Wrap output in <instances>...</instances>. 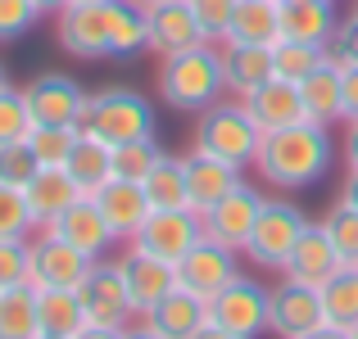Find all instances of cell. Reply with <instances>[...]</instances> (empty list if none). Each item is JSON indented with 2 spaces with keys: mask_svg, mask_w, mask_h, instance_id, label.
Returning a JSON list of instances; mask_svg holds the SVG:
<instances>
[{
  "mask_svg": "<svg viewBox=\"0 0 358 339\" xmlns=\"http://www.w3.org/2000/svg\"><path fill=\"white\" fill-rule=\"evenodd\" d=\"M55 36L73 59H131L150 50L145 9L136 0H100V5H64L55 14Z\"/></svg>",
  "mask_w": 358,
  "mask_h": 339,
  "instance_id": "1",
  "label": "cell"
},
{
  "mask_svg": "<svg viewBox=\"0 0 358 339\" xmlns=\"http://www.w3.org/2000/svg\"><path fill=\"white\" fill-rule=\"evenodd\" d=\"M336 158V140L322 122H290L281 131H263L259 158H254V172L263 176L277 190H308L331 172Z\"/></svg>",
  "mask_w": 358,
  "mask_h": 339,
  "instance_id": "2",
  "label": "cell"
},
{
  "mask_svg": "<svg viewBox=\"0 0 358 339\" xmlns=\"http://www.w3.org/2000/svg\"><path fill=\"white\" fill-rule=\"evenodd\" d=\"M155 86H159V100L173 113H204L209 105H218L222 91H227L222 50L213 41H200L191 50L164 54L159 73H155Z\"/></svg>",
  "mask_w": 358,
  "mask_h": 339,
  "instance_id": "3",
  "label": "cell"
},
{
  "mask_svg": "<svg viewBox=\"0 0 358 339\" xmlns=\"http://www.w3.org/2000/svg\"><path fill=\"white\" fill-rule=\"evenodd\" d=\"M263 145V131L254 127V118L245 113L241 100H218L204 113H195V131H191V149L209 158H222L231 167H254Z\"/></svg>",
  "mask_w": 358,
  "mask_h": 339,
  "instance_id": "4",
  "label": "cell"
},
{
  "mask_svg": "<svg viewBox=\"0 0 358 339\" xmlns=\"http://www.w3.org/2000/svg\"><path fill=\"white\" fill-rule=\"evenodd\" d=\"M82 127H87L91 136L109 140V145L145 140V136H155V105H150L141 91H131V86H105V91H91Z\"/></svg>",
  "mask_w": 358,
  "mask_h": 339,
  "instance_id": "5",
  "label": "cell"
},
{
  "mask_svg": "<svg viewBox=\"0 0 358 339\" xmlns=\"http://www.w3.org/2000/svg\"><path fill=\"white\" fill-rule=\"evenodd\" d=\"M308 213L299 209V204L281 199V195H272V199H263L259 209V222H254V235L250 244H245V258L254 262V267H277L290 258V249L299 244V235L308 231Z\"/></svg>",
  "mask_w": 358,
  "mask_h": 339,
  "instance_id": "6",
  "label": "cell"
},
{
  "mask_svg": "<svg viewBox=\"0 0 358 339\" xmlns=\"http://www.w3.org/2000/svg\"><path fill=\"white\" fill-rule=\"evenodd\" d=\"M82 308H87V326H109V331H127L136 317V303L127 294V280H122L118 258H96L87 271V280L78 285Z\"/></svg>",
  "mask_w": 358,
  "mask_h": 339,
  "instance_id": "7",
  "label": "cell"
},
{
  "mask_svg": "<svg viewBox=\"0 0 358 339\" xmlns=\"http://www.w3.org/2000/svg\"><path fill=\"white\" fill-rule=\"evenodd\" d=\"M268 303H272L268 285H259L254 276H236L227 289H218L209 299V322H218L222 331L241 339H259L268 331Z\"/></svg>",
  "mask_w": 358,
  "mask_h": 339,
  "instance_id": "8",
  "label": "cell"
},
{
  "mask_svg": "<svg viewBox=\"0 0 358 339\" xmlns=\"http://www.w3.org/2000/svg\"><path fill=\"white\" fill-rule=\"evenodd\" d=\"M91 262L82 249H73L64 235H55L50 226L32 235V289H78L87 280Z\"/></svg>",
  "mask_w": 358,
  "mask_h": 339,
  "instance_id": "9",
  "label": "cell"
},
{
  "mask_svg": "<svg viewBox=\"0 0 358 339\" xmlns=\"http://www.w3.org/2000/svg\"><path fill=\"white\" fill-rule=\"evenodd\" d=\"M23 96H27V109H32V122L82 127L91 91H82V82L69 77V73H41V77H32L23 86Z\"/></svg>",
  "mask_w": 358,
  "mask_h": 339,
  "instance_id": "10",
  "label": "cell"
},
{
  "mask_svg": "<svg viewBox=\"0 0 358 339\" xmlns=\"http://www.w3.org/2000/svg\"><path fill=\"white\" fill-rule=\"evenodd\" d=\"M200 240H204V218L195 209H150L145 226L136 231L131 244H141V249L159 253L168 262H182Z\"/></svg>",
  "mask_w": 358,
  "mask_h": 339,
  "instance_id": "11",
  "label": "cell"
},
{
  "mask_svg": "<svg viewBox=\"0 0 358 339\" xmlns=\"http://www.w3.org/2000/svg\"><path fill=\"white\" fill-rule=\"evenodd\" d=\"M241 249H231V244H218L204 235L200 244H195L191 253H186L182 262H177V285L195 289L200 299H213L218 289H227L231 280L241 276Z\"/></svg>",
  "mask_w": 358,
  "mask_h": 339,
  "instance_id": "12",
  "label": "cell"
},
{
  "mask_svg": "<svg viewBox=\"0 0 358 339\" xmlns=\"http://www.w3.org/2000/svg\"><path fill=\"white\" fill-rule=\"evenodd\" d=\"M118 267H122V280H127L131 303H136V317H145L159 299L177 289V262L159 258V253L141 249V244H127V253L118 258Z\"/></svg>",
  "mask_w": 358,
  "mask_h": 339,
  "instance_id": "13",
  "label": "cell"
},
{
  "mask_svg": "<svg viewBox=\"0 0 358 339\" xmlns=\"http://www.w3.org/2000/svg\"><path fill=\"white\" fill-rule=\"evenodd\" d=\"M317 326H327L322 289L281 280V285L272 289V303H268V331L281 335V339H299V335L317 331Z\"/></svg>",
  "mask_w": 358,
  "mask_h": 339,
  "instance_id": "14",
  "label": "cell"
},
{
  "mask_svg": "<svg viewBox=\"0 0 358 339\" xmlns=\"http://www.w3.org/2000/svg\"><path fill=\"white\" fill-rule=\"evenodd\" d=\"M263 199H268V195H259L254 186H236L227 199H218L209 213H204V235L245 253V244H250V235H254V222H259Z\"/></svg>",
  "mask_w": 358,
  "mask_h": 339,
  "instance_id": "15",
  "label": "cell"
},
{
  "mask_svg": "<svg viewBox=\"0 0 358 339\" xmlns=\"http://www.w3.org/2000/svg\"><path fill=\"white\" fill-rule=\"evenodd\" d=\"M341 267H350V262H345L341 253H336V244L327 240L322 222H313L304 235H299V244L290 249V258L281 262V276L295 280V285H313V289H322Z\"/></svg>",
  "mask_w": 358,
  "mask_h": 339,
  "instance_id": "16",
  "label": "cell"
},
{
  "mask_svg": "<svg viewBox=\"0 0 358 339\" xmlns=\"http://www.w3.org/2000/svg\"><path fill=\"white\" fill-rule=\"evenodd\" d=\"M236 186H245V167H231V163H222V158L200 154V149L186 154V204H191L200 218L218 199H227Z\"/></svg>",
  "mask_w": 358,
  "mask_h": 339,
  "instance_id": "17",
  "label": "cell"
},
{
  "mask_svg": "<svg viewBox=\"0 0 358 339\" xmlns=\"http://www.w3.org/2000/svg\"><path fill=\"white\" fill-rule=\"evenodd\" d=\"M96 204H100V213H105V222H109V231H114L118 244H131V240H136V231L150 218L145 186H141V181H122V176H114V181L100 186Z\"/></svg>",
  "mask_w": 358,
  "mask_h": 339,
  "instance_id": "18",
  "label": "cell"
},
{
  "mask_svg": "<svg viewBox=\"0 0 358 339\" xmlns=\"http://www.w3.org/2000/svg\"><path fill=\"white\" fill-rule=\"evenodd\" d=\"M145 27H150V50L164 59V54L191 50V45L204 41L200 23H195L191 5L186 0H168V5H150L145 9Z\"/></svg>",
  "mask_w": 358,
  "mask_h": 339,
  "instance_id": "19",
  "label": "cell"
},
{
  "mask_svg": "<svg viewBox=\"0 0 358 339\" xmlns=\"http://www.w3.org/2000/svg\"><path fill=\"white\" fill-rule=\"evenodd\" d=\"M50 231L64 235V240H69L73 249H82L87 258H105L109 244H118L114 231H109V222H105V213H100V204H96V195H82L59 222H50Z\"/></svg>",
  "mask_w": 358,
  "mask_h": 339,
  "instance_id": "20",
  "label": "cell"
},
{
  "mask_svg": "<svg viewBox=\"0 0 358 339\" xmlns=\"http://www.w3.org/2000/svg\"><path fill=\"white\" fill-rule=\"evenodd\" d=\"M241 105H245V113L254 118V127H259V131H281V127H290V122H304L299 86H295V82H286V77L263 82V86L250 91Z\"/></svg>",
  "mask_w": 358,
  "mask_h": 339,
  "instance_id": "21",
  "label": "cell"
},
{
  "mask_svg": "<svg viewBox=\"0 0 358 339\" xmlns=\"http://www.w3.org/2000/svg\"><path fill=\"white\" fill-rule=\"evenodd\" d=\"M141 322L155 326L164 339H191L204 322H209V299H200L195 289L177 285L173 294H164L145 317H141Z\"/></svg>",
  "mask_w": 358,
  "mask_h": 339,
  "instance_id": "22",
  "label": "cell"
},
{
  "mask_svg": "<svg viewBox=\"0 0 358 339\" xmlns=\"http://www.w3.org/2000/svg\"><path fill=\"white\" fill-rule=\"evenodd\" d=\"M23 199H27V209H32L36 226H50L82 199V186L69 176V167H41V172L23 186Z\"/></svg>",
  "mask_w": 358,
  "mask_h": 339,
  "instance_id": "23",
  "label": "cell"
},
{
  "mask_svg": "<svg viewBox=\"0 0 358 339\" xmlns=\"http://www.w3.org/2000/svg\"><path fill=\"white\" fill-rule=\"evenodd\" d=\"M222 77H227V91L236 100H245L250 91H259L263 82L277 77L272 68V45H245V41H222Z\"/></svg>",
  "mask_w": 358,
  "mask_h": 339,
  "instance_id": "24",
  "label": "cell"
},
{
  "mask_svg": "<svg viewBox=\"0 0 358 339\" xmlns=\"http://www.w3.org/2000/svg\"><path fill=\"white\" fill-rule=\"evenodd\" d=\"M336 23H341L336 5H322V0H281V41L327 45Z\"/></svg>",
  "mask_w": 358,
  "mask_h": 339,
  "instance_id": "25",
  "label": "cell"
},
{
  "mask_svg": "<svg viewBox=\"0 0 358 339\" xmlns=\"http://www.w3.org/2000/svg\"><path fill=\"white\" fill-rule=\"evenodd\" d=\"M299 100H304V118H308V122H322V127L341 122V118H345V86H341V68H336V63L327 59L317 73H308V77L299 82Z\"/></svg>",
  "mask_w": 358,
  "mask_h": 339,
  "instance_id": "26",
  "label": "cell"
},
{
  "mask_svg": "<svg viewBox=\"0 0 358 339\" xmlns=\"http://www.w3.org/2000/svg\"><path fill=\"white\" fill-rule=\"evenodd\" d=\"M64 167H69V176L82 186V195H96L105 181H114V145L91 136V131L82 127V140L73 145V154H69Z\"/></svg>",
  "mask_w": 358,
  "mask_h": 339,
  "instance_id": "27",
  "label": "cell"
},
{
  "mask_svg": "<svg viewBox=\"0 0 358 339\" xmlns=\"http://www.w3.org/2000/svg\"><path fill=\"white\" fill-rule=\"evenodd\" d=\"M227 41L245 45H277L281 41V0H236Z\"/></svg>",
  "mask_w": 358,
  "mask_h": 339,
  "instance_id": "28",
  "label": "cell"
},
{
  "mask_svg": "<svg viewBox=\"0 0 358 339\" xmlns=\"http://www.w3.org/2000/svg\"><path fill=\"white\" fill-rule=\"evenodd\" d=\"M36 322H41V335H78L87 326L82 294L78 289H36Z\"/></svg>",
  "mask_w": 358,
  "mask_h": 339,
  "instance_id": "29",
  "label": "cell"
},
{
  "mask_svg": "<svg viewBox=\"0 0 358 339\" xmlns=\"http://www.w3.org/2000/svg\"><path fill=\"white\" fill-rule=\"evenodd\" d=\"M145 199H150V209H191L186 204V158H177V154H159V163L145 172Z\"/></svg>",
  "mask_w": 358,
  "mask_h": 339,
  "instance_id": "30",
  "label": "cell"
},
{
  "mask_svg": "<svg viewBox=\"0 0 358 339\" xmlns=\"http://www.w3.org/2000/svg\"><path fill=\"white\" fill-rule=\"evenodd\" d=\"M41 322H36V289H0V339H36Z\"/></svg>",
  "mask_w": 358,
  "mask_h": 339,
  "instance_id": "31",
  "label": "cell"
},
{
  "mask_svg": "<svg viewBox=\"0 0 358 339\" xmlns=\"http://www.w3.org/2000/svg\"><path fill=\"white\" fill-rule=\"evenodd\" d=\"M322 312L327 326H341V331L358 326V267H341L322 285Z\"/></svg>",
  "mask_w": 358,
  "mask_h": 339,
  "instance_id": "32",
  "label": "cell"
},
{
  "mask_svg": "<svg viewBox=\"0 0 358 339\" xmlns=\"http://www.w3.org/2000/svg\"><path fill=\"white\" fill-rule=\"evenodd\" d=\"M78 140H82V127L32 122V131H27V145H32V154H36V163H41V167H64Z\"/></svg>",
  "mask_w": 358,
  "mask_h": 339,
  "instance_id": "33",
  "label": "cell"
},
{
  "mask_svg": "<svg viewBox=\"0 0 358 339\" xmlns=\"http://www.w3.org/2000/svg\"><path fill=\"white\" fill-rule=\"evenodd\" d=\"M327 63V45H304V41H277L272 45V68L286 82H304L308 73H317Z\"/></svg>",
  "mask_w": 358,
  "mask_h": 339,
  "instance_id": "34",
  "label": "cell"
},
{
  "mask_svg": "<svg viewBox=\"0 0 358 339\" xmlns=\"http://www.w3.org/2000/svg\"><path fill=\"white\" fill-rule=\"evenodd\" d=\"M322 231H327V240L336 244V253H341L350 267H358V209L354 204L336 199L331 213L322 218Z\"/></svg>",
  "mask_w": 358,
  "mask_h": 339,
  "instance_id": "35",
  "label": "cell"
},
{
  "mask_svg": "<svg viewBox=\"0 0 358 339\" xmlns=\"http://www.w3.org/2000/svg\"><path fill=\"white\" fill-rule=\"evenodd\" d=\"M36 231H41V226H36L32 209H27L23 190L0 186V240H32Z\"/></svg>",
  "mask_w": 358,
  "mask_h": 339,
  "instance_id": "36",
  "label": "cell"
},
{
  "mask_svg": "<svg viewBox=\"0 0 358 339\" xmlns=\"http://www.w3.org/2000/svg\"><path fill=\"white\" fill-rule=\"evenodd\" d=\"M159 140L145 136V140H127V145H114V176L122 181H145V172L159 163Z\"/></svg>",
  "mask_w": 358,
  "mask_h": 339,
  "instance_id": "37",
  "label": "cell"
},
{
  "mask_svg": "<svg viewBox=\"0 0 358 339\" xmlns=\"http://www.w3.org/2000/svg\"><path fill=\"white\" fill-rule=\"evenodd\" d=\"M32 131V109H27V96L18 86L0 91V145H14V140H27Z\"/></svg>",
  "mask_w": 358,
  "mask_h": 339,
  "instance_id": "38",
  "label": "cell"
},
{
  "mask_svg": "<svg viewBox=\"0 0 358 339\" xmlns=\"http://www.w3.org/2000/svg\"><path fill=\"white\" fill-rule=\"evenodd\" d=\"M32 285V240H0V289Z\"/></svg>",
  "mask_w": 358,
  "mask_h": 339,
  "instance_id": "39",
  "label": "cell"
},
{
  "mask_svg": "<svg viewBox=\"0 0 358 339\" xmlns=\"http://www.w3.org/2000/svg\"><path fill=\"white\" fill-rule=\"evenodd\" d=\"M41 172V163H36L32 145L27 140H14V145H0V186H14V190H23L32 176Z\"/></svg>",
  "mask_w": 358,
  "mask_h": 339,
  "instance_id": "40",
  "label": "cell"
},
{
  "mask_svg": "<svg viewBox=\"0 0 358 339\" xmlns=\"http://www.w3.org/2000/svg\"><path fill=\"white\" fill-rule=\"evenodd\" d=\"M186 5H191V14H195V23H200L204 41H213V45L227 41L231 14H236V0H186Z\"/></svg>",
  "mask_w": 358,
  "mask_h": 339,
  "instance_id": "41",
  "label": "cell"
},
{
  "mask_svg": "<svg viewBox=\"0 0 358 339\" xmlns=\"http://www.w3.org/2000/svg\"><path fill=\"white\" fill-rule=\"evenodd\" d=\"M327 59H331L336 68H358V9L336 23L331 41H327Z\"/></svg>",
  "mask_w": 358,
  "mask_h": 339,
  "instance_id": "42",
  "label": "cell"
},
{
  "mask_svg": "<svg viewBox=\"0 0 358 339\" xmlns=\"http://www.w3.org/2000/svg\"><path fill=\"white\" fill-rule=\"evenodd\" d=\"M41 18V9L32 0H0V41H18L27 36Z\"/></svg>",
  "mask_w": 358,
  "mask_h": 339,
  "instance_id": "43",
  "label": "cell"
},
{
  "mask_svg": "<svg viewBox=\"0 0 358 339\" xmlns=\"http://www.w3.org/2000/svg\"><path fill=\"white\" fill-rule=\"evenodd\" d=\"M345 86V122H358V68H341Z\"/></svg>",
  "mask_w": 358,
  "mask_h": 339,
  "instance_id": "44",
  "label": "cell"
},
{
  "mask_svg": "<svg viewBox=\"0 0 358 339\" xmlns=\"http://www.w3.org/2000/svg\"><path fill=\"white\" fill-rule=\"evenodd\" d=\"M345 163H350V172H358V122H350V131H345Z\"/></svg>",
  "mask_w": 358,
  "mask_h": 339,
  "instance_id": "45",
  "label": "cell"
},
{
  "mask_svg": "<svg viewBox=\"0 0 358 339\" xmlns=\"http://www.w3.org/2000/svg\"><path fill=\"white\" fill-rule=\"evenodd\" d=\"M127 331H109V326H82L73 339H122Z\"/></svg>",
  "mask_w": 358,
  "mask_h": 339,
  "instance_id": "46",
  "label": "cell"
},
{
  "mask_svg": "<svg viewBox=\"0 0 358 339\" xmlns=\"http://www.w3.org/2000/svg\"><path fill=\"white\" fill-rule=\"evenodd\" d=\"M191 339H241V335H231V331H222V326H218V322H204V326H200V331H195Z\"/></svg>",
  "mask_w": 358,
  "mask_h": 339,
  "instance_id": "47",
  "label": "cell"
},
{
  "mask_svg": "<svg viewBox=\"0 0 358 339\" xmlns=\"http://www.w3.org/2000/svg\"><path fill=\"white\" fill-rule=\"evenodd\" d=\"M299 339H350V331H341V326H317V331H308Z\"/></svg>",
  "mask_w": 358,
  "mask_h": 339,
  "instance_id": "48",
  "label": "cell"
},
{
  "mask_svg": "<svg viewBox=\"0 0 358 339\" xmlns=\"http://www.w3.org/2000/svg\"><path fill=\"white\" fill-rule=\"evenodd\" d=\"M122 339H164V335H159L155 326H145V322H141V326L131 322V326H127V335H122Z\"/></svg>",
  "mask_w": 358,
  "mask_h": 339,
  "instance_id": "49",
  "label": "cell"
},
{
  "mask_svg": "<svg viewBox=\"0 0 358 339\" xmlns=\"http://www.w3.org/2000/svg\"><path fill=\"white\" fill-rule=\"evenodd\" d=\"M341 199L358 209V172H350V176H345V186H341Z\"/></svg>",
  "mask_w": 358,
  "mask_h": 339,
  "instance_id": "50",
  "label": "cell"
},
{
  "mask_svg": "<svg viewBox=\"0 0 358 339\" xmlns=\"http://www.w3.org/2000/svg\"><path fill=\"white\" fill-rule=\"evenodd\" d=\"M32 5H36V9H41V14H59V9H64V5H69V0H32Z\"/></svg>",
  "mask_w": 358,
  "mask_h": 339,
  "instance_id": "51",
  "label": "cell"
},
{
  "mask_svg": "<svg viewBox=\"0 0 358 339\" xmlns=\"http://www.w3.org/2000/svg\"><path fill=\"white\" fill-rule=\"evenodd\" d=\"M5 86H14V82H9V68L0 63V91H5Z\"/></svg>",
  "mask_w": 358,
  "mask_h": 339,
  "instance_id": "52",
  "label": "cell"
},
{
  "mask_svg": "<svg viewBox=\"0 0 358 339\" xmlns=\"http://www.w3.org/2000/svg\"><path fill=\"white\" fill-rule=\"evenodd\" d=\"M136 5H141V9H150V5H168V0H136Z\"/></svg>",
  "mask_w": 358,
  "mask_h": 339,
  "instance_id": "53",
  "label": "cell"
},
{
  "mask_svg": "<svg viewBox=\"0 0 358 339\" xmlns=\"http://www.w3.org/2000/svg\"><path fill=\"white\" fill-rule=\"evenodd\" d=\"M69 5H100V0H69Z\"/></svg>",
  "mask_w": 358,
  "mask_h": 339,
  "instance_id": "54",
  "label": "cell"
},
{
  "mask_svg": "<svg viewBox=\"0 0 358 339\" xmlns=\"http://www.w3.org/2000/svg\"><path fill=\"white\" fill-rule=\"evenodd\" d=\"M36 339H73V335H36Z\"/></svg>",
  "mask_w": 358,
  "mask_h": 339,
  "instance_id": "55",
  "label": "cell"
},
{
  "mask_svg": "<svg viewBox=\"0 0 358 339\" xmlns=\"http://www.w3.org/2000/svg\"><path fill=\"white\" fill-rule=\"evenodd\" d=\"M350 339H358V326H354V331H350Z\"/></svg>",
  "mask_w": 358,
  "mask_h": 339,
  "instance_id": "56",
  "label": "cell"
},
{
  "mask_svg": "<svg viewBox=\"0 0 358 339\" xmlns=\"http://www.w3.org/2000/svg\"><path fill=\"white\" fill-rule=\"evenodd\" d=\"M322 5H336V0H322Z\"/></svg>",
  "mask_w": 358,
  "mask_h": 339,
  "instance_id": "57",
  "label": "cell"
},
{
  "mask_svg": "<svg viewBox=\"0 0 358 339\" xmlns=\"http://www.w3.org/2000/svg\"><path fill=\"white\" fill-rule=\"evenodd\" d=\"M354 9H358V5H354Z\"/></svg>",
  "mask_w": 358,
  "mask_h": 339,
  "instance_id": "58",
  "label": "cell"
}]
</instances>
